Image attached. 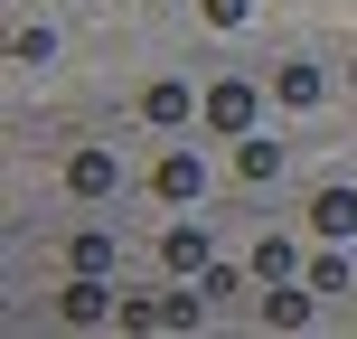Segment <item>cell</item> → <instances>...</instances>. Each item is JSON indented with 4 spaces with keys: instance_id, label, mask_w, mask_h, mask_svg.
Returning a JSON list of instances; mask_svg holds the SVG:
<instances>
[{
    "instance_id": "obj_2",
    "label": "cell",
    "mask_w": 357,
    "mask_h": 339,
    "mask_svg": "<svg viewBox=\"0 0 357 339\" xmlns=\"http://www.w3.org/2000/svg\"><path fill=\"white\" fill-rule=\"evenodd\" d=\"M160 264L178 273V283H197V273L216 264V254H207V226H197V217H178V226L160 236Z\"/></svg>"
},
{
    "instance_id": "obj_4",
    "label": "cell",
    "mask_w": 357,
    "mask_h": 339,
    "mask_svg": "<svg viewBox=\"0 0 357 339\" xmlns=\"http://www.w3.org/2000/svg\"><path fill=\"white\" fill-rule=\"evenodd\" d=\"M56 311H66V321H113V311H123V302H113V292H104V273H75V283L56 292Z\"/></svg>"
},
{
    "instance_id": "obj_15",
    "label": "cell",
    "mask_w": 357,
    "mask_h": 339,
    "mask_svg": "<svg viewBox=\"0 0 357 339\" xmlns=\"http://www.w3.org/2000/svg\"><path fill=\"white\" fill-rule=\"evenodd\" d=\"M56 57V29H19V66H47Z\"/></svg>"
},
{
    "instance_id": "obj_12",
    "label": "cell",
    "mask_w": 357,
    "mask_h": 339,
    "mask_svg": "<svg viewBox=\"0 0 357 339\" xmlns=\"http://www.w3.org/2000/svg\"><path fill=\"white\" fill-rule=\"evenodd\" d=\"M160 321H169V330H197V321H207V283L169 292V302H160Z\"/></svg>"
},
{
    "instance_id": "obj_3",
    "label": "cell",
    "mask_w": 357,
    "mask_h": 339,
    "mask_svg": "<svg viewBox=\"0 0 357 339\" xmlns=\"http://www.w3.org/2000/svg\"><path fill=\"white\" fill-rule=\"evenodd\" d=\"M151 189H160L169 208H197V198H207V161H197V151H169V161L151 170Z\"/></svg>"
},
{
    "instance_id": "obj_7",
    "label": "cell",
    "mask_w": 357,
    "mask_h": 339,
    "mask_svg": "<svg viewBox=\"0 0 357 339\" xmlns=\"http://www.w3.org/2000/svg\"><path fill=\"white\" fill-rule=\"evenodd\" d=\"M142 113H151V123H160V132H178V123H188V113H197V94L178 85V75H160V85L142 94Z\"/></svg>"
},
{
    "instance_id": "obj_5",
    "label": "cell",
    "mask_w": 357,
    "mask_h": 339,
    "mask_svg": "<svg viewBox=\"0 0 357 339\" xmlns=\"http://www.w3.org/2000/svg\"><path fill=\"white\" fill-rule=\"evenodd\" d=\"M310 226H320L329 245H348V236H357V189H320V198H310Z\"/></svg>"
},
{
    "instance_id": "obj_9",
    "label": "cell",
    "mask_w": 357,
    "mask_h": 339,
    "mask_svg": "<svg viewBox=\"0 0 357 339\" xmlns=\"http://www.w3.org/2000/svg\"><path fill=\"white\" fill-rule=\"evenodd\" d=\"M301 283V273H291ZM291 283H264V330H301L310 321V292H291Z\"/></svg>"
},
{
    "instance_id": "obj_8",
    "label": "cell",
    "mask_w": 357,
    "mask_h": 339,
    "mask_svg": "<svg viewBox=\"0 0 357 339\" xmlns=\"http://www.w3.org/2000/svg\"><path fill=\"white\" fill-rule=\"evenodd\" d=\"M273 104H282V113H310V104H320V66H273Z\"/></svg>"
},
{
    "instance_id": "obj_14",
    "label": "cell",
    "mask_w": 357,
    "mask_h": 339,
    "mask_svg": "<svg viewBox=\"0 0 357 339\" xmlns=\"http://www.w3.org/2000/svg\"><path fill=\"white\" fill-rule=\"evenodd\" d=\"M310 292H348V254H339V245L310 254Z\"/></svg>"
},
{
    "instance_id": "obj_6",
    "label": "cell",
    "mask_w": 357,
    "mask_h": 339,
    "mask_svg": "<svg viewBox=\"0 0 357 339\" xmlns=\"http://www.w3.org/2000/svg\"><path fill=\"white\" fill-rule=\"evenodd\" d=\"M113 179H123L113 151H75V161H66V189H75V198H113Z\"/></svg>"
},
{
    "instance_id": "obj_10",
    "label": "cell",
    "mask_w": 357,
    "mask_h": 339,
    "mask_svg": "<svg viewBox=\"0 0 357 339\" xmlns=\"http://www.w3.org/2000/svg\"><path fill=\"white\" fill-rule=\"evenodd\" d=\"M291 273H301V245L291 236H264L254 245V283H291Z\"/></svg>"
},
{
    "instance_id": "obj_13",
    "label": "cell",
    "mask_w": 357,
    "mask_h": 339,
    "mask_svg": "<svg viewBox=\"0 0 357 339\" xmlns=\"http://www.w3.org/2000/svg\"><path fill=\"white\" fill-rule=\"evenodd\" d=\"M66 264H75V273H113V236H94V226H85V236H75V254H66Z\"/></svg>"
},
{
    "instance_id": "obj_16",
    "label": "cell",
    "mask_w": 357,
    "mask_h": 339,
    "mask_svg": "<svg viewBox=\"0 0 357 339\" xmlns=\"http://www.w3.org/2000/svg\"><path fill=\"white\" fill-rule=\"evenodd\" d=\"M197 10H207V29H245V10H254V0H197Z\"/></svg>"
},
{
    "instance_id": "obj_17",
    "label": "cell",
    "mask_w": 357,
    "mask_h": 339,
    "mask_svg": "<svg viewBox=\"0 0 357 339\" xmlns=\"http://www.w3.org/2000/svg\"><path fill=\"white\" fill-rule=\"evenodd\" d=\"M348 85H357V66H348Z\"/></svg>"
},
{
    "instance_id": "obj_1",
    "label": "cell",
    "mask_w": 357,
    "mask_h": 339,
    "mask_svg": "<svg viewBox=\"0 0 357 339\" xmlns=\"http://www.w3.org/2000/svg\"><path fill=\"white\" fill-rule=\"evenodd\" d=\"M254 113H264V94H254L245 75H216V85H207V132H235V142H245Z\"/></svg>"
},
{
    "instance_id": "obj_11",
    "label": "cell",
    "mask_w": 357,
    "mask_h": 339,
    "mask_svg": "<svg viewBox=\"0 0 357 339\" xmlns=\"http://www.w3.org/2000/svg\"><path fill=\"white\" fill-rule=\"evenodd\" d=\"M235 179H282V142H264V132H245V151H235Z\"/></svg>"
}]
</instances>
